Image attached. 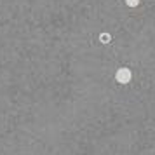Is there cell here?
Masks as SVG:
<instances>
[{
	"mask_svg": "<svg viewBox=\"0 0 155 155\" xmlns=\"http://www.w3.org/2000/svg\"><path fill=\"white\" fill-rule=\"evenodd\" d=\"M131 78H133V73H131L129 68H119V70L115 71V80L119 84H129Z\"/></svg>",
	"mask_w": 155,
	"mask_h": 155,
	"instance_id": "obj_1",
	"label": "cell"
},
{
	"mask_svg": "<svg viewBox=\"0 0 155 155\" xmlns=\"http://www.w3.org/2000/svg\"><path fill=\"white\" fill-rule=\"evenodd\" d=\"M99 40H101L103 44H110V40H112V37L108 35V33H101V35H99Z\"/></svg>",
	"mask_w": 155,
	"mask_h": 155,
	"instance_id": "obj_2",
	"label": "cell"
},
{
	"mask_svg": "<svg viewBox=\"0 0 155 155\" xmlns=\"http://www.w3.org/2000/svg\"><path fill=\"white\" fill-rule=\"evenodd\" d=\"M126 4L129 7H136V5H140V0H126Z\"/></svg>",
	"mask_w": 155,
	"mask_h": 155,
	"instance_id": "obj_3",
	"label": "cell"
}]
</instances>
